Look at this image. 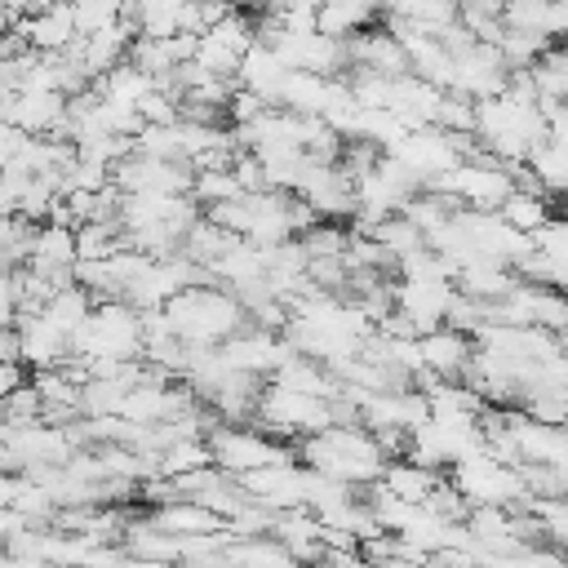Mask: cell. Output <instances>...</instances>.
<instances>
[{
  "label": "cell",
  "mask_w": 568,
  "mask_h": 568,
  "mask_svg": "<svg viewBox=\"0 0 568 568\" xmlns=\"http://www.w3.org/2000/svg\"><path fill=\"white\" fill-rule=\"evenodd\" d=\"M559 209H564V213H568V195H559Z\"/></svg>",
  "instance_id": "11"
},
{
  "label": "cell",
  "mask_w": 568,
  "mask_h": 568,
  "mask_svg": "<svg viewBox=\"0 0 568 568\" xmlns=\"http://www.w3.org/2000/svg\"><path fill=\"white\" fill-rule=\"evenodd\" d=\"M75 9V27L80 36H93V31H106L124 18V0H71Z\"/></svg>",
  "instance_id": "10"
},
{
  "label": "cell",
  "mask_w": 568,
  "mask_h": 568,
  "mask_svg": "<svg viewBox=\"0 0 568 568\" xmlns=\"http://www.w3.org/2000/svg\"><path fill=\"white\" fill-rule=\"evenodd\" d=\"M497 213H501L510 226H519V231L537 235V231H541V226L555 217V200H550V195H537V191H524V186H515Z\"/></svg>",
  "instance_id": "7"
},
{
  "label": "cell",
  "mask_w": 568,
  "mask_h": 568,
  "mask_svg": "<svg viewBox=\"0 0 568 568\" xmlns=\"http://www.w3.org/2000/svg\"><path fill=\"white\" fill-rule=\"evenodd\" d=\"M164 315L191 346H222L248 324V306L226 284H191L164 302Z\"/></svg>",
  "instance_id": "1"
},
{
  "label": "cell",
  "mask_w": 568,
  "mask_h": 568,
  "mask_svg": "<svg viewBox=\"0 0 568 568\" xmlns=\"http://www.w3.org/2000/svg\"><path fill=\"white\" fill-rule=\"evenodd\" d=\"M129 49H133V31H129L124 22H115V27H106V31H93V36H80V40H75V53L84 58V67H89L93 80L106 75L111 67L129 62Z\"/></svg>",
  "instance_id": "5"
},
{
  "label": "cell",
  "mask_w": 568,
  "mask_h": 568,
  "mask_svg": "<svg viewBox=\"0 0 568 568\" xmlns=\"http://www.w3.org/2000/svg\"><path fill=\"white\" fill-rule=\"evenodd\" d=\"M417 346H422V368H430V373L444 377V382H466L479 342H475L470 333L453 328V324H439V328L422 333Z\"/></svg>",
  "instance_id": "3"
},
{
  "label": "cell",
  "mask_w": 568,
  "mask_h": 568,
  "mask_svg": "<svg viewBox=\"0 0 568 568\" xmlns=\"http://www.w3.org/2000/svg\"><path fill=\"white\" fill-rule=\"evenodd\" d=\"M62 4H71V0H62Z\"/></svg>",
  "instance_id": "12"
},
{
  "label": "cell",
  "mask_w": 568,
  "mask_h": 568,
  "mask_svg": "<svg viewBox=\"0 0 568 568\" xmlns=\"http://www.w3.org/2000/svg\"><path fill=\"white\" fill-rule=\"evenodd\" d=\"M532 80L541 89V102H568V44H550L532 62Z\"/></svg>",
  "instance_id": "8"
},
{
  "label": "cell",
  "mask_w": 568,
  "mask_h": 568,
  "mask_svg": "<svg viewBox=\"0 0 568 568\" xmlns=\"http://www.w3.org/2000/svg\"><path fill=\"white\" fill-rule=\"evenodd\" d=\"M27 36H31V44L44 49V53H62V49H71V44L80 40L75 9L62 4V0H53V4L40 9L36 18H27Z\"/></svg>",
  "instance_id": "6"
},
{
  "label": "cell",
  "mask_w": 568,
  "mask_h": 568,
  "mask_svg": "<svg viewBox=\"0 0 568 568\" xmlns=\"http://www.w3.org/2000/svg\"><path fill=\"white\" fill-rule=\"evenodd\" d=\"M244 186H240V178H235V169H195V182H191V195L209 209V204H222V200H231V195H240Z\"/></svg>",
  "instance_id": "9"
},
{
  "label": "cell",
  "mask_w": 568,
  "mask_h": 568,
  "mask_svg": "<svg viewBox=\"0 0 568 568\" xmlns=\"http://www.w3.org/2000/svg\"><path fill=\"white\" fill-rule=\"evenodd\" d=\"M115 182H120L124 191H164V195H182V191H191V182H195V164H186V160H160V155L133 151V155H124V160L115 164Z\"/></svg>",
  "instance_id": "2"
},
{
  "label": "cell",
  "mask_w": 568,
  "mask_h": 568,
  "mask_svg": "<svg viewBox=\"0 0 568 568\" xmlns=\"http://www.w3.org/2000/svg\"><path fill=\"white\" fill-rule=\"evenodd\" d=\"M75 262H80L75 226L40 222L36 253H31V271H40V275H49V280H58V284H75Z\"/></svg>",
  "instance_id": "4"
}]
</instances>
